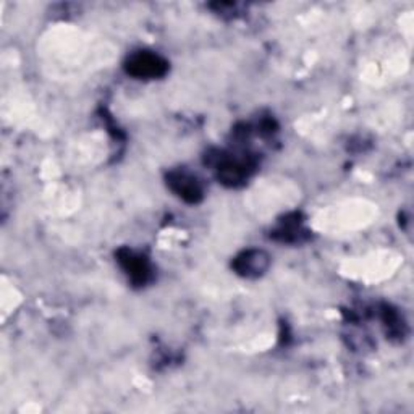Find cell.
Returning a JSON list of instances; mask_svg holds the SVG:
<instances>
[{
    "instance_id": "1",
    "label": "cell",
    "mask_w": 414,
    "mask_h": 414,
    "mask_svg": "<svg viewBox=\"0 0 414 414\" xmlns=\"http://www.w3.org/2000/svg\"><path fill=\"white\" fill-rule=\"evenodd\" d=\"M126 70L136 78H158L165 73L167 63L155 54L138 52L131 55Z\"/></svg>"
},
{
    "instance_id": "2",
    "label": "cell",
    "mask_w": 414,
    "mask_h": 414,
    "mask_svg": "<svg viewBox=\"0 0 414 414\" xmlns=\"http://www.w3.org/2000/svg\"><path fill=\"white\" fill-rule=\"evenodd\" d=\"M170 185L176 194H180L181 198L190 201V203H196V201L201 198V194H203L198 181L190 175H185V174L171 175Z\"/></svg>"
},
{
    "instance_id": "3",
    "label": "cell",
    "mask_w": 414,
    "mask_h": 414,
    "mask_svg": "<svg viewBox=\"0 0 414 414\" xmlns=\"http://www.w3.org/2000/svg\"><path fill=\"white\" fill-rule=\"evenodd\" d=\"M267 256L261 251H250L240 257L238 262H236V267L241 274L245 275H257L261 274L262 270L267 267Z\"/></svg>"
},
{
    "instance_id": "4",
    "label": "cell",
    "mask_w": 414,
    "mask_h": 414,
    "mask_svg": "<svg viewBox=\"0 0 414 414\" xmlns=\"http://www.w3.org/2000/svg\"><path fill=\"white\" fill-rule=\"evenodd\" d=\"M126 270L131 275V279L135 280H144L146 275H148V269H146L144 262L139 259V257L128 256L126 257Z\"/></svg>"
}]
</instances>
